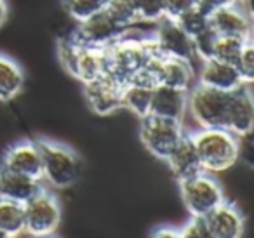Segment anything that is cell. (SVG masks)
I'll use <instances>...</instances> for the list:
<instances>
[{
	"mask_svg": "<svg viewBox=\"0 0 254 238\" xmlns=\"http://www.w3.org/2000/svg\"><path fill=\"white\" fill-rule=\"evenodd\" d=\"M0 231L5 238L25 233V207L23 203L0 196Z\"/></svg>",
	"mask_w": 254,
	"mask_h": 238,
	"instance_id": "603a6c76",
	"label": "cell"
},
{
	"mask_svg": "<svg viewBox=\"0 0 254 238\" xmlns=\"http://www.w3.org/2000/svg\"><path fill=\"white\" fill-rule=\"evenodd\" d=\"M153 237L159 238H181V233L178 228L173 226H164V228H157V231L153 233Z\"/></svg>",
	"mask_w": 254,
	"mask_h": 238,
	"instance_id": "e575fe53",
	"label": "cell"
},
{
	"mask_svg": "<svg viewBox=\"0 0 254 238\" xmlns=\"http://www.w3.org/2000/svg\"><path fill=\"white\" fill-rule=\"evenodd\" d=\"M209 26L219 37H239L253 40V16L237 4L226 5L209 14Z\"/></svg>",
	"mask_w": 254,
	"mask_h": 238,
	"instance_id": "5bb4252c",
	"label": "cell"
},
{
	"mask_svg": "<svg viewBox=\"0 0 254 238\" xmlns=\"http://www.w3.org/2000/svg\"><path fill=\"white\" fill-rule=\"evenodd\" d=\"M239 160L253 164V132L239 136Z\"/></svg>",
	"mask_w": 254,
	"mask_h": 238,
	"instance_id": "d6a6232c",
	"label": "cell"
},
{
	"mask_svg": "<svg viewBox=\"0 0 254 238\" xmlns=\"http://www.w3.org/2000/svg\"><path fill=\"white\" fill-rule=\"evenodd\" d=\"M198 84L218 89V91L230 92L240 87L244 82L240 78L239 71H237L235 64L211 58L207 61H202L200 71H198Z\"/></svg>",
	"mask_w": 254,
	"mask_h": 238,
	"instance_id": "ac0fdd59",
	"label": "cell"
},
{
	"mask_svg": "<svg viewBox=\"0 0 254 238\" xmlns=\"http://www.w3.org/2000/svg\"><path fill=\"white\" fill-rule=\"evenodd\" d=\"M134 5L141 23L155 25L157 21H160L166 16L164 0H134Z\"/></svg>",
	"mask_w": 254,
	"mask_h": 238,
	"instance_id": "f1b7e54d",
	"label": "cell"
},
{
	"mask_svg": "<svg viewBox=\"0 0 254 238\" xmlns=\"http://www.w3.org/2000/svg\"><path fill=\"white\" fill-rule=\"evenodd\" d=\"M37 144L42 155V181L66 189L80 179L82 160L71 148L51 139H37Z\"/></svg>",
	"mask_w": 254,
	"mask_h": 238,
	"instance_id": "3957f363",
	"label": "cell"
},
{
	"mask_svg": "<svg viewBox=\"0 0 254 238\" xmlns=\"http://www.w3.org/2000/svg\"><path fill=\"white\" fill-rule=\"evenodd\" d=\"M25 73L11 56L0 53V101L9 103L23 91Z\"/></svg>",
	"mask_w": 254,
	"mask_h": 238,
	"instance_id": "44dd1931",
	"label": "cell"
},
{
	"mask_svg": "<svg viewBox=\"0 0 254 238\" xmlns=\"http://www.w3.org/2000/svg\"><path fill=\"white\" fill-rule=\"evenodd\" d=\"M60 60L63 61L68 73L82 84H87L106 73L105 49L80 46L73 42L70 35L60 42Z\"/></svg>",
	"mask_w": 254,
	"mask_h": 238,
	"instance_id": "5b68a950",
	"label": "cell"
},
{
	"mask_svg": "<svg viewBox=\"0 0 254 238\" xmlns=\"http://www.w3.org/2000/svg\"><path fill=\"white\" fill-rule=\"evenodd\" d=\"M105 12L122 30H129L141 23L138 11H136L134 0H106Z\"/></svg>",
	"mask_w": 254,
	"mask_h": 238,
	"instance_id": "cb8c5ba5",
	"label": "cell"
},
{
	"mask_svg": "<svg viewBox=\"0 0 254 238\" xmlns=\"http://www.w3.org/2000/svg\"><path fill=\"white\" fill-rule=\"evenodd\" d=\"M152 85L143 84L138 80H131L124 84L122 87V108L129 110L139 119H145L150 115V105H152Z\"/></svg>",
	"mask_w": 254,
	"mask_h": 238,
	"instance_id": "7402d4cb",
	"label": "cell"
},
{
	"mask_svg": "<svg viewBox=\"0 0 254 238\" xmlns=\"http://www.w3.org/2000/svg\"><path fill=\"white\" fill-rule=\"evenodd\" d=\"M178 182H180L181 200L190 216H207L223 200H226L219 181L209 172L202 171Z\"/></svg>",
	"mask_w": 254,
	"mask_h": 238,
	"instance_id": "8992f818",
	"label": "cell"
},
{
	"mask_svg": "<svg viewBox=\"0 0 254 238\" xmlns=\"http://www.w3.org/2000/svg\"><path fill=\"white\" fill-rule=\"evenodd\" d=\"M44 188L42 181L18 174L0 165V196L25 203Z\"/></svg>",
	"mask_w": 254,
	"mask_h": 238,
	"instance_id": "d6986e66",
	"label": "cell"
},
{
	"mask_svg": "<svg viewBox=\"0 0 254 238\" xmlns=\"http://www.w3.org/2000/svg\"><path fill=\"white\" fill-rule=\"evenodd\" d=\"M247 42L249 40L239 39V37H218V42H216V49H214V60L235 64L240 53H242L244 46Z\"/></svg>",
	"mask_w": 254,
	"mask_h": 238,
	"instance_id": "484cf974",
	"label": "cell"
},
{
	"mask_svg": "<svg viewBox=\"0 0 254 238\" xmlns=\"http://www.w3.org/2000/svg\"><path fill=\"white\" fill-rule=\"evenodd\" d=\"M235 68L239 71L240 78H242L244 84H253L254 80V44L253 40L244 46L242 53H240L239 60L235 63Z\"/></svg>",
	"mask_w": 254,
	"mask_h": 238,
	"instance_id": "f546056e",
	"label": "cell"
},
{
	"mask_svg": "<svg viewBox=\"0 0 254 238\" xmlns=\"http://www.w3.org/2000/svg\"><path fill=\"white\" fill-rule=\"evenodd\" d=\"M122 87L119 80L103 73L101 77L84 84L85 101L96 115H112L122 108Z\"/></svg>",
	"mask_w": 254,
	"mask_h": 238,
	"instance_id": "8fae6325",
	"label": "cell"
},
{
	"mask_svg": "<svg viewBox=\"0 0 254 238\" xmlns=\"http://www.w3.org/2000/svg\"><path fill=\"white\" fill-rule=\"evenodd\" d=\"M237 0H198V7L204 12H207V14H211V12L218 11L221 7H226V5H232Z\"/></svg>",
	"mask_w": 254,
	"mask_h": 238,
	"instance_id": "836d02e7",
	"label": "cell"
},
{
	"mask_svg": "<svg viewBox=\"0 0 254 238\" xmlns=\"http://www.w3.org/2000/svg\"><path fill=\"white\" fill-rule=\"evenodd\" d=\"M226 108H228V92L207 87V85H191L188 91L187 113L198 123L200 129H226Z\"/></svg>",
	"mask_w": 254,
	"mask_h": 238,
	"instance_id": "277c9868",
	"label": "cell"
},
{
	"mask_svg": "<svg viewBox=\"0 0 254 238\" xmlns=\"http://www.w3.org/2000/svg\"><path fill=\"white\" fill-rule=\"evenodd\" d=\"M218 33L207 26L205 30H202L200 33H197L195 37H191V46H193V56L198 58L200 61H207L211 58H214V49L216 42H218Z\"/></svg>",
	"mask_w": 254,
	"mask_h": 238,
	"instance_id": "4316f807",
	"label": "cell"
},
{
	"mask_svg": "<svg viewBox=\"0 0 254 238\" xmlns=\"http://www.w3.org/2000/svg\"><path fill=\"white\" fill-rule=\"evenodd\" d=\"M188 91L167 87V85H155L150 105V115L162 117V119L183 122L187 115Z\"/></svg>",
	"mask_w": 254,
	"mask_h": 238,
	"instance_id": "2e32d148",
	"label": "cell"
},
{
	"mask_svg": "<svg viewBox=\"0 0 254 238\" xmlns=\"http://www.w3.org/2000/svg\"><path fill=\"white\" fill-rule=\"evenodd\" d=\"M2 167L42 181V155L37 141H19L9 146L2 158Z\"/></svg>",
	"mask_w": 254,
	"mask_h": 238,
	"instance_id": "4fadbf2b",
	"label": "cell"
},
{
	"mask_svg": "<svg viewBox=\"0 0 254 238\" xmlns=\"http://www.w3.org/2000/svg\"><path fill=\"white\" fill-rule=\"evenodd\" d=\"M164 7H166L167 18L176 19L183 12L198 7V0H164Z\"/></svg>",
	"mask_w": 254,
	"mask_h": 238,
	"instance_id": "1f68e13d",
	"label": "cell"
},
{
	"mask_svg": "<svg viewBox=\"0 0 254 238\" xmlns=\"http://www.w3.org/2000/svg\"><path fill=\"white\" fill-rule=\"evenodd\" d=\"M191 84H193V68L190 61L162 56L159 66V85L190 91Z\"/></svg>",
	"mask_w": 254,
	"mask_h": 238,
	"instance_id": "ffe728a7",
	"label": "cell"
},
{
	"mask_svg": "<svg viewBox=\"0 0 254 238\" xmlns=\"http://www.w3.org/2000/svg\"><path fill=\"white\" fill-rule=\"evenodd\" d=\"M211 238H239L242 237L246 219L240 209L233 202L223 200L216 209L205 216Z\"/></svg>",
	"mask_w": 254,
	"mask_h": 238,
	"instance_id": "9a60e30c",
	"label": "cell"
},
{
	"mask_svg": "<svg viewBox=\"0 0 254 238\" xmlns=\"http://www.w3.org/2000/svg\"><path fill=\"white\" fill-rule=\"evenodd\" d=\"M226 129L235 136H244L254 130V101L249 84H242L235 91L228 92Z\"/></svg>",
	"mask_w": 254,
	"mask_h": 238,
	"instance_id": "7c38bea8",
	"label": "cell"
},
{
	"mask_svg": "<svg viewBox=\"0 0 254 238\" xmlns=\"http://www.w3.org/2000/svg\"><path fill=\"white\" fill-rule=\"evenodd\" d=\"M191 136L204 172H225L239 162V136H235L232 130L214 127L200 129Z\"/></svg>",
	"mask_w": 254,
	"mask_h": 238,
	"instance_id": "7a4b0ae2",
	"label": "cell"
},
{
	"mask_svg": "<svg viewBox=\"0 0 254 238\" xmlns=\"http://www.w3.org/2000/svg\"><path fill=\"white\" fill-rule=\"evenodd\" d=\"M183 122L155 115H146L145 119H141L139 137L143 141V146L160 160H166L178 141L183 137Z\"/></svg>",
	"mask_w": 254,
	"mask_h": 238,
	"instance_id": "ba28073f",
	"label": "cell"
},
{
	"mask_svg": "<svg viewBox=\"0 0 254 238\" xmlns=\"http://www.w3.org/2000/svg\"><path fill=\"white\" fill-rule=\"evenodd\" d=\"M25 207V233L30 237H51L61 223V205L56 195L42 188L35 196L23 203Z\"/></svg>",
	"mask_w": 254,
	"mask_h": 238,
	"instance_id": "52a82bcc",
	"label": "cell"
},
{
	"mask_svg": "<svg viewBox=\"0 0 254 238\" xmlns=\"http://www.w3.org/2000/svg\"><path fill=\"white\" fill-rule=\"evenodd\" d=\"M181 238H211L205 216H191L190 221L180 228Z\"/></svg>",
	"mask_w": 254,
	"mask_h": 238,
	"instance_id": "4dcf8cb0",
	"label": "cell"
},
{
	"mask_svg": "<svg viewBox=\"0 0 254 238\" xmlns=\"http://www.w3.org/2000/svg\"><path fill=\"white\" fill-rule=\"evenodd\" d=\"M176 23L183 28V32L190 37H195L209 26V14L204 12L200 7H193L190 11L183 12L176 18Z\"/></svg>",
	"mask_w": 254,
	"mask_h": 238,
	"instance_id": "83f0119b",
	"label": "cell"
},
{
	"mask_svg": "<svg viewBox=\"0 0 254 238\" xmlns=\"http://www.w3.org/2000/svg\"><path fill=\"white\" fill-rule=\"evenodd\" d=\"M0 238H5V235H4V233H2V231H0Z\"/></svg>",
	"mask_w": 254,
	"mask_h": 238,
	"instance_id": "8d00e7d4",
	"label": "cell"
},
{
	"mask_svg": "<svg viewBox=\"0 0 254 238\" xmlns=\"http://www.w3.org/2000/svg\"><path fill=\"white\" fill-rule=\"evenodd\" d=\"M166 162L178 181H183V179L202 172V164L198 158L197 148H195L193 136L185 132L183 137L173 148V151L167 155Z\"/></svg>",
	"mask_w": 254,
	"mask_h": 238,
	"instance_id": "e0dca14e",
	"label": "cell"
},
{
	"mask_svg": "<svg viewBox=\"0 0 254 238\" xmlns=\"http://www.w3.org/2000/svg\"><path fill=\"white\" fill-rule=\"evenodd\" d=\"M155 53L157 49L152 35L129 37L127 32H124L119 40L105 49L106 73L124 85L138 75L148 58Z\"/></svg>",
	"mask_w": 254,
	"mask_h": 238,
	"instance_id": "6da1fadb",
	"label": "cell"
},
{
	"mask_svg": "<svg viewBox=\"0 0 254 238\" xmlns=\"http://www.w3.org/2000/svg\"><path fill=\"white\" fill-rule=\"evenodd\" d=\"M155 49L164 58H178V60L190 61L193 60V46L191 37L183 32L176 19L164 16L155 23V32L152 33Z\"/></svg>",
	"mask_w": 254,
	"mask_h": 238,
	"instance_id": "30bf717a",
	"label": "cell"
},
{
	"mask_svg": "<svg viewBox=\"0 0 254 238\" xmlns=\"http://www.w3.org/2000/svg\"><path fill=\"white\" fill-rule=\"evenodd\" d=\"M126 30H122L103 9L101 12L77 23V28L70 35L73 42L85 47H94V49H106L112 46L115 40L124 35Z\"/></svg>",
	"mask_w": 254,
	"mask_h": 238,
	"instance_id": "9c48e42d",
	"label": "cell"
},
{
	"mask_svg": "<svg viewBox=\"0 0 254 238\" xmlns=\"http://www.w3.org/2000/svg\"><path fill=\"white\" fill-rule=\"evenodd\" d=\"M106 0H63V9L73 21H84L105 9Z\"/></svg>",
	"mask_w": 254,
	"mask_h": 238,
	"instance_id": "d4e9b609",
	"label": "cell"
},
{
	"mask_svg": "<svg viewBox=\"0 0 254 238\" xmlns=\"http://www.w3.org/2000/svg\"><path fill=\"white\" fill-rule=\"evenodd\" d=\"M7 16H9L7 0H0V28H2V26H4V23L7 21Z\"/></svg>",
	"mask_w": 254,
	"mask_h": 238,
	"instance_id": "d590c367",
	"label": "cell"
}]
</instances>
